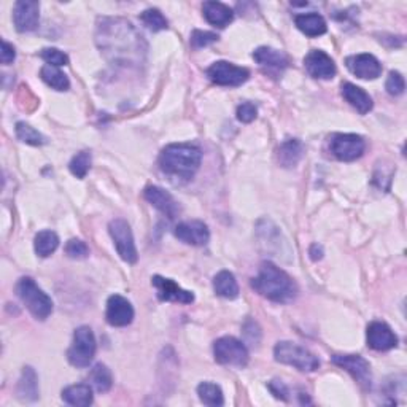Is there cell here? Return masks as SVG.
Masks as SVG:
<instances>
[{
	"label": "cell",
	"instance_id": "cell-18",
	"mask_svg": "<svg viewBox=\"0 0 407 407\" xmlns=\"http://www.w3.org/2000/svg\"><path fill=\"white\" fill-rule=\"evenodd\" d=\"M173 234H175L178 240H182L183 244L195 246H202L209 242L210 239V231L207 228V224L202 222H197V219L177 224Z\"/></svg>",
	"mask_w": 407,
	"mask_h": 407
},
{
	"label": "cell",
	"instance_id": "cell-8",
	"mask_svg": "<svg viewBox=\"0 0 407 407\" xmlns=\"http://www.w3.org/2000/svg\"><path fill=\"white\" fill-rule=\"evenodd\" d=\"M109 232L113 239V244L116 246L118 255L121 256L123 261L134 264L139 259V253L136 249L134 236H132L131 226L123 218L112 219L109 224Z\"/></svg>",
	"mask_w": 407,
	"mask_h": 407
},
{
	"label": "cell",
	"instance_id": "cell-39",
	"mask_svg": "<svg viewBox=\"0 0 407 407\" xmlns=\"http://www.w3.org/2000/svg\"><path fill=\"white\" fill-rule=\"evenodd\" d=\"M258 115V109L255 104L244 102L237 107V119L242 123H251Z\"/></svg>",
	"mask_w": 407,
	"mask_h": 407
},
{
	"label": "cell",
	"instance_id": "cell-22",
	"mask_svg": "<svg viewBox=\"0 0 407 407\" xmlns=\"http://www.w3.org/2000/svg\"><path fill=\"white\" fill-rule=\"evenodd\" d=\"M342 96L347 102H349L353 109H357L362 115L369 113L374 107V102L371 96L364 89L359 88V86L353 83H344L342 85Z\"/></svg>",
	"mask_w": 407,
	"mask_h": 407
},
{
	"label": "cell",
	"instance_id": "cell-13",
	"mask_svg": "<svg viewBox=\"0 0 407 407\" xmlns=\"http://www.w3.org/2000/svg\"><path fill=\"white\" fill-rule=\"evenodd\" d=\"M151 285L156 288L158 298L161 299V301L180 304H191L195 301V295H192L191 291L183 290L182 286H178V283H175L170 278L155 276L151 278Z\"/></svg>",
	"mask_w": 407,
	"mask_h": 407
},
{
	"label": "cell",
	"instance_id": "cell-11",
	"mask_svg": "<svg viewBox=\"0 0 407 407\" xmlns=\"http://www.w3.org/2000/svg\"><path fill=\"white\" fill-rule=\"evenodd\" d=\"M331 362L339 368L345 369L364 390H369L372 385L371 366L363 357L359 355H335Z\"/></svg>",
	"mask_w": 407,
	"mask_h": 407
},
{
	"label": "cell",
	"instance_id": "cell-14",
	"mask_svg": "<svg viewBox=\"0 0 407 407\" xmlns=\"http://www.w3.org/2000/svg\"><path fill=\"white\" fill-rule=\"evenodd\" d=\"M105 318L109 325L116 326V328H123V326H128L134 320V307L128 301V299L113 295L107 301V313Z\"/></svg>",
	"mask_w": 407,
	"mask_h": 407
},
{
	"label": "cell",
	"instance_id": "cell-1",
	"mask_svg": "<svg viewBox=\"0 0 407 407\" xmlns=\"http://www.w3.org/2000/svg\"><path fill=\"white\" fill-rule=\"evenodd\" d=\"M96 42L104 56L116 65H139L143 63L146 43L134 26L121 18H104L99 21Z\"/></svg>",
	"mask_w": 407,
	"mask_h": 407
},
{
	"label": "cell",
	"instance_id": "cell-6",
	"mask_svg": "<svg viewBox=\"0 0 407 407\" xmlns=\"http://www.w3.org/2000/svg\"><path fill=\"white\" fill-rule=\"evenodd\" d=\"M97 350L94 332L89 326H80L73 332V342L67 352V358L75 368H88Z\"/></svg>",
	"mask_w": 407,
	"mask_h": 407
},
{
	"label": "cell",
	"instance_id": "cell-21",
	"mask_svg": "<svg viewBox=\"0 0 407 407\" xmlns=\"http://www.w3.org/2000/svg\"><path fill=\"white\" fill-rule=\"evenodd\" d=\"M304 155V146L298 139H288L277 148V161L285 169L296 168Z\"/></svg>",
	"mask_w": 407,
	"mask_h": 407
},
{
	"label": "cell",
	"instance_id": "cell-42",
	"mask_svg": "<svg viewBox=\"0 0 407 407\" xmlns=\"http://www.w3.org/2000/svg\"><path fill=\"white\" fill-rule=\"evenodd\" d=\"M309 255L313 261H318V259L323 258V246L318 245V244H313L309 250Z\"/></svg>",
	"mask_w": 407,
	"mask_h": 407
},
{
	"label": "cell",
	"instance_id": "cell-20",
	"mask_svg": "<svg viewBox=\"0 0 407 407\" xmlns=\"http://www.w3.org/2000/svg\"><path fill=\"white\" fill-rule=\"evenodd\" d=\"M253 59L258 63L259 67L266 69L268 72H282L288 65V58L285 53L278 51L269 46H259L253 51Z\"/></svg>",
	"mask_w": 407,
	"mask_h": 407
},
{
	"label": "cell",
	"instance_id": "cell-17",
	"mask_svg": "<svg viewBox=\"0 0 407 407\" xmlns=\"http://www.w3.org/2000/svg\"><path fill=\"white\" fill-rule=\"evenodd\" d=\"M143 196L146 201H148L155 209H158L161 213H164L168 218H175L180 213V205L178 202L173 199L170 192L163 190L161 186H155L150 185L146 186L143 191Z\"/></svg>",
	"mask_w": 407,
	"mask_h": 407
},
{
	"label": "cell",
	"instance_id": "cell-15",
	"mask_svg": "<svg viewBox=\"0 0 407 407\" xmlns=\"http://www.w3.org/2000/svg\"><path fill=\"white\" fill-rule=\"evenodd\" d=\"M304 67L313 78L331 80L336 75L335 61L322 50H312L309 55L304 58Z\"/></svg>",
	"mask_w": 407,
	"mask_h": 407
},
{
	"label": "cell",
	"instance_id": "cell-25",
	"mask_svg": "<svg viewBox=\"0 0 407 407\" xmlns=\"http://www.w3.org/2000/svg\"><path fill=\"white\" fill-rule=\"evenodd\" d=\"M63 401L67 403L69 406L75 407H88L94 401L92 396V389L86 384L70 385L67 389L63 390Z\"/></svg>",
	"mask_w": 407,
	"mask_h": 407
},
{
	"label": "cell",
	"instance_id": "cell-36",
	"mask_svg": "<svg viewBox=\"0 0 407 407\" xmlns=\"http://www.w3.org/2000/svg\"><path fill=\"white\" fill-rule=\"evenodd\" d=\"M218 40V36L213 34V32H207V31H192L191 34V46L196 50L205 48L212 43H215Z\"/></svg>",
	"mask_w": 407,
	"mask_h": 407
},
{
	"label": "cell",
	"instance_id": "cell-10",
	"mask_svg": "<svg viewBox=\"0 0 407 407\" xmlns=\"http://www.w3.org/2000/svg\"><path fill=\"white\" fill-rule=\"evenodd\" d=\"M207 77L219 86H240L250 78V70L228 61H218L207 69Z\"/></svg>",
	"mask_w": 407,
	"mask_h": 407
},
{
	"label": "cell",
	"instance_id": "cell-35",
	"mask_svg": "<svg viewBox=\"0 0 407 407\" xmlns=\"http://www.w3.org/2000/svg\"><path fill=\"white\" fill-rule=\"evenodd\" d=\"M40 58L43 59L48 65H55V67H61V65L69 64V56L58 48H45L40 51Z\"/></svg>",
	"mask_w": 407,
	"mask_h": 407
},
{
	"label": "cell",
	"instance_id": "cell-29",
	"mask_svg": "<svg viewBox=\"0 0 407 407\" xmlns=\"http://www.w3.org/2000/svg\"><path fill=\"white\" fill-rule=\"evenodd\" d=\"M59 246V237L55 231H40L34 240V249L40 258H48Z\"/></svg>",
	"mask_w": 407,
	"mask_h": 407
},
{
	"label": "cell",
	"instance_id": "cell-30",
	"mask_svg": "<svg viewBox=\"0 0 407 407\" xmlns=\"http://www.w3.org/2000/svg\"><path fill=\"white\" fill-rule=\"evenodd\" d=\"M89 384L94 386L99 393L109 391L113 385L110 369L102 363H97L92 366V369L89 371Z\"/></svg>",
	"mask_w": 407,
	"mask_h": 407
},
{
	"label": "cell",
	"instance_id": "cell-31",
	"mask_svg": "<svg viewBox=\"0 0 407 407\" xmlns=\"http://www.w3.org/2000/svg\"><path fill=\"white\" fill-rule=\"evenodd\" d=\"M197 395H199V399H201L205 406L219 407L224 404L223 391L217 384H212V382L201 384L197 386Z\"/></svg>",
	"mask_w": 407,
	"mask_h": 407
},
{
	"label": "cell",
	"instance_id": "cell-37",
	"mask_svg": "<svg viewBox=\"0 0 407 407\" xmlns=\"http://www.w3.org/2000/svg\"><path fill=\"white\" fill-rule=\"evenodd\" d=\"M65 253H67L69 258L83 259V258H88L89 249H88V245L83 242V240L72 239V240H69L67 245H65Z\"/></svg>",
	"mask_w": 407,
	"mask_h": 407
},
{
	"label": "cell",
	"instance_id": "cell-28",
	"mask_svg": "<svg viewBox=\"0 0 407 407\" xmlns=\"http://www.w3.org/2000/svg\"><path fill=\"white\" fill-rule=\"evenodd\" d=\"M40 77L43 82L50 86V88L56 91H67L70 88V82L64 72L59 70L55 65H43L40 70Z\"/></svg>",
	"mask_w": 407,
	"mask_h": 407
},
{
	"label": "cell",
	"instance_id": "cell-23",
	"mask_svg": "<svg viewBox=\"0 0 407 407\" xmlns=\"http://www.w3.org/2000/svg\"><path fill=\"white\" fill-rule=\"evenodd\" d=\"M204 18L215 28H226L234 19V11L222 2H205L202 5Z\"/></svg>",
	"mask_w": 407,
	"mask_h": 407
},
{
	"label": "cell",
	"instance_id": "cell-26",
	"mask_svg": "<svg viewBox=\"0 0 407 407\" xmlns=\"http://www.w3.org/2000/svg\"><path fill=\"white\" fill-rule=\"evenodd\" d=\"M18 396L21 401H36L38 398V377L31 366L23 369L18 384Z\"/></svg>",
	"mask_w": 407,
	"mask_h": 407
},
{
	"label": "cell",
	"instance_id": "cell-2",
	"mask_svg": "<svg viewBox=\"0 0 407 407\" xmlns=\"http://www.w3.org/2000/svg\"><path fill=\"white\" fill-rule=\"evenodd\" d=\"M251 288L263 298L273 303H291L298 295V286L288 273L277 268L273 263L266 261L259 268V273L251 280Z\"/></svg>",
	"mask_w": 407,
	"mask_h": 407
},
{
	"label": "cell",
	"instance_id": "cell-7",
	"mask_svg": "<svg viewBox=\"0 0 407 407\" xmlns=\"http://www.w3.org/2000/svg\"><path fill=\"white\" fill-rule=\"evenodd\" d=\"M213 355H215L217 363L224 366H236V368H245L250 358L245 344L231 336H224L215 340V344H213Z\"/></svg>",
	"mask_w": 407,
	"mask_h": 407
},
{
	"label": "cell",
	"instance_id": "cell-41",
	"mask_svg": "<svg viewBox=\"0 0 407 407\" xmlns=\"http://www.w3.org/2000/svg\"><path fill=\"white\" fill-rule=\"evenodd\" d=\"M16 58V51L13 48V45H10L9 42H2V53H0V59H2V64H10L15 61Z\"/></svg>",
	"mask_w": 407,
	"mask_h": 407
},
{
	"label": "cell",
	"instance_id": "cell-24",
	"mask_svg": "<svg viewBox=\"0 0 407 407\" xmlns=\"http://www.w3.org/2000/svg\"><path fill=\"white\" fill-rule=\"evenodd\" d=\"M298 29L307 37H320L326 34L328 26H326L325 18L318 13H305V15H298L295 18Z\"/></svg>",
	"mask_w": 407,
	"mask_h": 407
},
{
	"label": "cell",
	"instance_id": "cell-4",
	"mask_svg": "<svg viewBox=\"0 0 407 407\" xmlns=\"http://www.w3.org/2000/svg\"><path fill=\"white\" fill-rule=\"evenodd\" d=\"M16 295L37 320H46L53 312V301L34 282V278L23 277L16 283Z\"/></svg>",
	"mask_w": 407,
	"mask_h": 407
},
{
	"label": "cell",
	"instance_id": "cell-38",
	"mask_svg": "<svg viewBox=\"0 0 407 407\" xmlns=\"http://www.w3.org/2000/svg\"><path fill=\"white\" fill-rule=\"evenodd\" d=\"M385 88L386 91H389V94L391 96H401L406 89L404 77L399 72H390Z\"/></svg>",
	"mask_w": 407,
	"mask_h": 407
},
{
	"label": "cell",
	"instance_id": "cell-19",
	"mask_svg": "<svg viewBox=\"0 0 407 407\" xmlns=\"http://www.w3.org/2000/svg\"><path fill=\"white\" fill-rule=\"evenodd\" d=\"M368 345L376 352H386L398 345V336L384 322H372L368 326Z\"/></svg>",
	"mask_w": 407,
	"mask_h": 407
},
{
	"label": "cell",
	"instance_id": "cell-40",
	"mask_svg": "<svg viewBox=\"0 0 407 407\" xmlns=\"http://www.w3.org/2000/svg\"><path fill=\"white\" fill-rule=\"evenodd\" d=\"M269 389L273 395H276V398L283 399V401L288 399V389H286V386L280 382V380H272V382L269 384Z\"/></svg>",
	"mask_w": 407,
	"mask_h": 407
},
{
	"label": "cell",
	"instance_id": "cell-9",
	"mask_svg": "<svg viewBox=\"0 0 407 407\" xmlns=\"http://www.w3.org/2000/svg\"><path fill=\"white\" fill-rule=\"evenodd\" d=\"M366 150L364 139L357 134H332L330 139V151L339 161L352 163L363 156Z\"/></svg>",
	"mask_w": 407,
	"mask_h": 407
},
{
	"label": "cell",
	"instance_id": "cell-27",
	"mask_svg": "<svg viewBox=\"0 0 407 407\" xmlns=\"http://www.w3.org/2000/svg\"><path fill=\"white\" fill-rule=\"evenodd\" d=\"M213 290L218 296L224 299H236L239 296V285L234 273L229 271H222L213 277Z\"/></svg>",
	"mask_w": 407,
	"mask_h": 407
},
{
	"label": "cell",
	"instance_id": "cell-32",
	"mask_svg": "<svg viewBox=\"0 0 407 407\" xmlns=\"http://www.w3.org/2000/svg\"><path fill=\"white\" fill-rule=\"evenodd\" d=\"M15 131H16L18 139L21 140V142H24V143L34 145V146H42V145L46 143L45 136L40 134L38 131H36V129L32 128V126L28 124V123H24V121L16 123Z\"/></svg>",
	"mask_w": 407,
	"mask_h": 407
},
{
	"label": "cell",
	"instance_id": "cell-5",
	"mask_svg": "<svg viewBox=\"0 0 407 407\" xmlns=\"http://www.w3.org/2000/svg\"><path fill=\"white\" fill-rule=\"evenodd\" d=\"M273 357L278 363L293 366L303 372H313L320 368V359L304 347L295 342H278L273 349Z\"/></svg>",
	"mask_w": 407,
	"mask_h": 407
},
{
	"label": "cell",
	"instance_id": "cell-16",
	"mask_svg": "<svg viewBox=\"0 0 407 407\" xmlns=\"http://www.w3.org/2000/svg\"><path fill=\"white\" fill-rule=\"evenodd\" d=\"M345 63L353 75L362 80H376L382 73V64L376 56L368 55V53L347 58Z\"/></svg>",
	"mask_w": 407,
	"mask_h": 407
},
{
	"label": "cell",
	"instance_id": "cell-34",
	"mask_svg": "<svg viewBox=\"0 0 407 407\" xmlns=\"http://www.w3.org/2000/svg\"><path fill=\"white\" fill-rule=\"evenodd\" d=\"M89 168H91V153L89 151L77 153L69 164L70 172L77 178H85L86 173L89 172Z\"/></svg>",
	"mask_w": 407,
	"mask_h": 407
},
{
	"label": "cell",
	"instance_id": "cell-3",
	"mask_svg": "<svg viewBox=\"0 0 407 407\" xmlns=\"http://www.w3.org/2000/svg\"><path fill=\"white\" fill-rule=\"evenodd\" d=\"M202 161V153L196 145L172 143L159 155V168L172 178L188 182L197 172Z\"/></svg>",
	"mask_w": 407,
	"mask_h": 407
},
{
	"label": "cell",
	"instance_id": "cell-33",
	"mask_svg": "<svg viewBox=\"0 0 407 407\" xmlns=\"http://www.w3.org/2000/svg\"><path fill=\"white\" fill-rule=\"evenodd\" d=\"M140 19H142L143 24L146 28L151 29L153 32H159V31H165L169 28L168 19L164 18V15L156 9H148L145 10L142 15H140Z\"/></svg>",
	"mask_w": 407,
	"mask_h": 407
},
{
	"label": "cell",
	"instance_id": "cell-12",
	"mask_svg": "<svg viewBox=\"0 0 407 407\" xmlns=\"http://www.w3.org/2000/svg\"><path fill=\"white\" fill-rule=\"evenodd\" d=\"M13 21L18 32L36 31L40 21V4L36 0H19L13 10Z\"/></svg>",
	"mask_w": 407,
	"mask_h": 407
}]
</instances>
